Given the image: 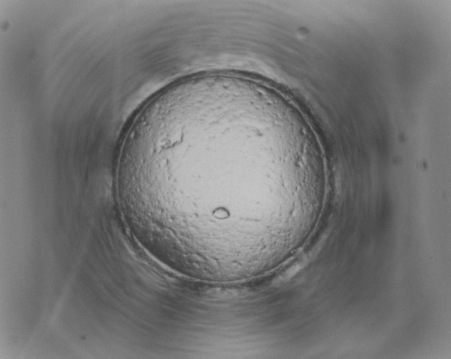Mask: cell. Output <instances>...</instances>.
Segmentation results:
<instances>
[{"mask_svg": "<svg viewBox=\"0 0 451 359\" xmlns=\"http://www.w3.org/2000/svg\"><path fill=\"white\" fill-rule=\"evenodd\" d=\"M287 177L260 103L226 93L172 92L134 119L116 184L158 243L232 256L255 247L270 187L285 188Z\"/></svg>", "mask_w": 451, "mask_h": 359, "instance_id": "6da1fadb", "label": "cell"}]
</instances>
